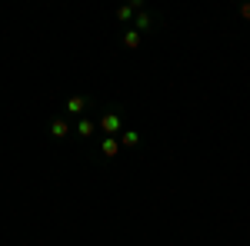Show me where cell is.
<instances>
[{
	"label": "cell",
	"instance_id": "6da1fadb",
	"mask_svg": "<svg viewBox=\"0 0 250 246\" xmlns=\"http://www.w3.org/2000/svg\"><path fill=\"white\" fill-rule=\"evenodd\" d=\"M124 120H127V107L124 103H107L100 110V116H97V130L104 133V136H120V133L127 130Z\"/></svg>",
	"mask_w": 250,
	"mask_h": 246
},
{
	"label": "cell",
	"instance_id": "7a4b0ae2",
	"mask_svg": "<svg viewBox=\"0 0 250 246\" xmlns=\"http://www.w3.org/2000/svg\"><path fill=\"white\" fill-rule=\"evenodd\" d=\"M90 107H97V100L90 94H74V96L63 100V116H74V120L90 116Z\"/></svg>",
	"mask_w": 250,
	"mask_h": 246
},
{
	"label": "cell",
	"instance_id": "3957f363",
	"mask_svg": "<svg viewBox=\"0 0 250 246\" xmlns=\"http://www.w3.org/2000/svg\"><path fill=\"white\" fill-rule=\"evenodd\" d=\"M134 30L140 34V37H147V34H160V30H164V17L154 14V10L147 7V10H140V14L134 17Z\"/></svg>",
	"mask_w": 250,
	"mask_h": 246
},
{
	"label": "cell",
	"instance_id": "277c9868",
	"mask_svg": "<svg viewBox=\"0 0 250 246\" xmlns=\"http://www.w3.org/2000/svg\"><path fill=\"white\" fill-rule=\"evenodd\" d=\"M47 133H50V140H67V136H74V123H70L63 114H57L50 123H47Z\"/></svg>",
	"mask_w": 250,
	"mask_h": 246
},
{
	"label": "cell",
	"instance_id": "5b68a950",
	"mask_svg": "<svg viewBox=\"0 0 250 246\" xmlns=\"http://www.w3.org/2000/svg\"><path fill=\"white\" fill-rule=\"evenodd\" d=\"M140 10H147V3L144 0H130V3H124V7H117V23H124V27H134V17Z\"/></svg>",
	"mask_w": 250,
	"mask_h": 246
},
{
	"label": "cell",
	"instance_id": "8992f818",
	"mask_svg": "<svg viewBox=\"0 0 250 246\" xmlns=\"http://www.w3.org/2000/svg\"><path fill=\"white\" fill-rule=\"evenodd\" d=\"M117 150H120V136H100V143H97V156H100V163L117 160Z\"/></svg>",
	"mask_w": 250,
	"mask_h": 246
},
{
	"label": "cell",
	"instance_id": "52a82bcc",
	"mask_svg": "<svg viewBox=\"0 0 250 246\" xmlns=\"http://www.w3.org/2000/svg\"><path fill=\"white\" fill-rule=\"evenodd\" d=\"M94 133H97V120H94V116H80V120H74V136L90 140Z\"/></svg>",
	"mask_w": 250,
	"mask_h": 246
},
{
	"label": "cell",
	"instance_id": "ba28073f",
	"mask_svg": "<svg viewBox=\"0 0 250 246\" xmlns=\"http://www.w3.org/2000/svg\"><path fill=\"white\" fill-rule=\"evenodd\" d=\"M140 43H144V37L137 34L134 27H124V34H120V47H124V50H137Z\"/></svg>",
	"mask_w": 250,
	"mask_h": 246
},
{
	"label": "cell",
	"instance_id": "9c48e42d",
	"mask_svg": "<svg viewBox=\"0 0 250 246\" xmlns=\"http://www.w3.org/2000/svg\"><path fill=\"white\" fill-rule=\"evenodd\" d=\"M140 140H144V136H140L137 130H130V127L120 133V147H127V150H137V147H140Z\"/></svg>",
	"mask_w": 250,
	"mask_h": 246
},
{
	"label": "cell",
	"instance_id": "30bf717a",
	"mask_svg": "<svg viewBox=\"0 0 250 246\" xmlns=\"http://www.w3.org/2000/svg\"><path fill=\"white\" fill-rule=\"evenodd\" d=\"M237 14H240L244 20H250V3H240V10H237Z\"/></svg>",
	"mask_w": 250,
	"mask_h": 246
}]
</instances>
